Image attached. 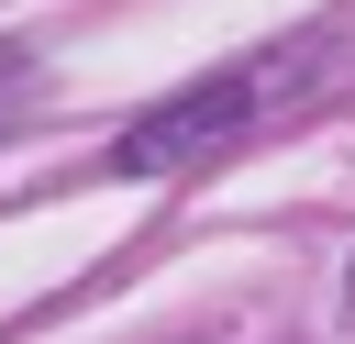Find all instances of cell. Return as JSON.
I'll return each mask as SVG.
<instances>
[{
    "label": "cell",
    "mask_w": 355,
    "mask_h": 344,
    "mask_svg": "<svg viewBox=\"0 0 355 344\" xmlns=\"http://www.w3.org/2000/svg\"><path fill=\"white\" fill-rule=\"evenodd\" d=\"M33 100H44V67H33V44H0V133H11Z\"/></svg>",
    "instance_id": "cell-2"
},
{
    "label": "cell",
    "mask_w": 355,
    "mask_h": 344,
    "mask_svg": "<svg viewBox=\"0 0 355 344\" xmlns=\"http://www.w3.org/2000/svg\"><path fill=\"white\" fill-rule=\"evenodd\" d=\"M311 55H322V44H277V55L211 67L200 89H178V100L133 111V122H122V144H111V166H122V178H178V166H211L233 133H255V122H266V111L311 78Z\"/></svg>",
    "instance_id": "cell-1"
},
{
    "label": "cell",
    "mask_w": 355,
    "mask_h": 344,
    "mask_svg": "<svg viewBox=\"0 0 355 344\" xmlns=\"http://www.w3.org/2000/svg\"><path fill=\"white\" fill-rule=\"evenodd\" d=\"M344 300H355V266H344Z\"/></svg>",
    "instance_id": "cell-3"
}]
</instances>
